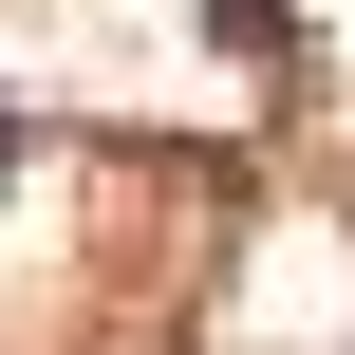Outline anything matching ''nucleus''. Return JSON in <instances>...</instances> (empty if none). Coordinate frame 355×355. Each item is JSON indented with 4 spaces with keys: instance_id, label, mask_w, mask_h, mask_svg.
<instances>
[{
    "instance_id": "obj_1",
    "label": "nucleus",
    "mask_w": 355,
    "mask_h": 355,
    "mask_svg": "<svg viewBox=\"0 0 355 355\" xmlns=\"http://www.w3.org/2000/svg\"><path fill=\"white\" fill-rule=\"evenodd\" d=\"M19 168H37V112H19V94H0V187H19Z\"/></svg>"
}]
</instances>
